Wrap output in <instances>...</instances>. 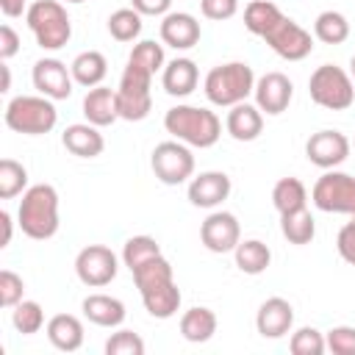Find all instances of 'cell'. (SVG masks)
Wrapping results in <instances>:
<instances>
[{
  "mask_svg": "<svg viewBox=\"0 0 355 355\" xmlns=\"http://www.w3.org/2000/svg\"><path fill=\"white\" fill-rule=\"evenodd\" d=\"M164 92L172 97H189L200 83V69L191 58H175L161 69Z\"/></svg>",
  "mask_w": 355,
  "mask_h": 355,
  "instance_id": "cell-22",
  "label": "cell"
},
{
  "mask_svg": "<svg viewBox=\"0 0 355 355\" xmlns=\"http://www.w3.org/2000/svg\"><path fill=\"white\" fill-rule=\"evenodd\" d=\"M324 341L333 355H355V327H349V324L330 327L324 333Z\"/></svg>",
  "mask_w": 355,
  "mask_h": 355,
  "instance_id": "cell-41",
  "label": "cell"
},
{
  "mask_svg": "<svg viewBox=\"0 0 355 355\" xmlns=\"http://www.w3.org/2000/svg\"><path fill=\"white\" fill-rule=\"evenodd\" d=\"M280 233L286 236L288 244H311L313 236H316V222L311 216L308 208H300V211H291V214H280Z\"/></svg>",
  "mask_w": 355,
  "mask_h": 355,
  "instance_id": "cell-31",
  "label": "cell"
},
{
  "mask_svg": "<svg viewBox=\"0 0 355 355\" xmlns=\"http://www.w3.org/2000/svg\"><path fill=\"white\" fill-rule=\"evenodd\" d=\"M272 205L277 214H291L308 205V189L300 178H280L272 189Z\"/></svg>",
  "mask_w": 355,
  "mask_h": 355,
  "instance_id": "cell-30",
  "label": "cell"
},
{
  "mask_svg": "<svg viewBox=\"0 0 355 355\" xmlns=\"http://www.w3.org/2000/svg\"><path fill=\"white\" fill-rule=\"evenodd\" d=\"M47 338L61 352H75L83 347V324L72 313H55L47 322Z\"/></svg>",
  "mask_w": 355,
  "mask_h": 355,
  "instance_id": "cell-24",
  "label": "cell"
},
{
  "mask_svg": "<svg viewBox=\"0 0 355 355\" xmlns=\"http://www.w3.org/2000/svg\"><path fill=\"white\" fill-rule=\"evenodd\" d=\"M216 333V313L211 308L194 305L180 316V336L191 344H205Z\"/></svg>",
  "mask_w": 355,
  "mask_h": 355,
  "instance_id": "cell-26",
  "label": "cell"
},
{
  "mask_svg": "<svg viewBox=\"0 0 355 355\" xmlns=\"http://www.w3.org/2000/svg\"><path fill=\"white\" fill-rule=\"evenodd\" d=\"M263 42H266L280 58H286V61H302V58H308L311 50H313V36H311L300 22H294V19H288V17H283V19L263 36Z\"/></svg>",
  "mask_w": 355,
  "mask_h": 355,
  "instance_id": "cell-11",
  "label": "cell"
},
{
  "mask_svg": "<svg viewBox=\"0 0 355 355\" xmlns=\"http://www.w3.org/2000/svg\"><path fill=\"white\" fill-rule=\"evenodd\" d=\"M150 166L164 186H180L194 175V155H191L189 144L172 139V141L155 144V150L150 155Z\"/></svg>",
  "mask_w": 355,
  "mask_h": 355,
  "instance_id": "cell-9",
  "label": "cell"
},
{
  "mask_svg": "<svg viewBox=\"0 0 355 355\" xmlns=\"http://www.w3.org/2000/svg\"><path fill=\"white\" fill-rule=\"evenodd\" d=\"M130 6H133L141 17H166L172 0H130Z\"/></svg>",
  "mask_w": 355,
  "mask_h": 355,
  "instance_id": "cell-46",
  "label": "cell"
},
{
  "mask_svg": "<svg viewBox=\"0 0 355 355\" xmlns=\"http://www.w3.org/2000/svg\"><path fill=\"white\" fill-rule=\"evenodd\" d=\"M288 349L294 355H322L327 349V341H324V333H319L316 327H300L291 333Z\"/></svg>",
  "mask_w": 355,
  "mask_h": 355,
  "instance_id": "cell-39",
  "label": "cell"
},
{
  "mask_svg": "<svg viewBox=\"0 0 355 355\" xmlns=\"http://www.w3.org/2000/svg\"><path fill=\"white\" fill-rule=\"evenodd\" d=\"M61 144L78 155V158H97L105 150V139L97 125L92 122H75L61 133Z\"/></svg>",
  "mask_w": 355,
  "mask_h": 355,
  "instance_id": "cell-21",
  "label": "cell"
},
{
  "mask_svg": "<svg viewBox=\"0 0 355 355\" xmlns=\"http://www.w3.org/2000/svg\"><path fill=\"white\" fill-rule=\"evenodd\" d=\"M0 222H3V241H0V247H8L11 244V214L0 211Z\"/></svg>",
  "mask_w": 355,
  "mask_h": 355,
  "instance_id": "cell-48",
  "label": "cell"
},
{
  "mask_svg": "<svg viewBox=\"0 0 355 355\" xmlns=\"http://www.w3.org/2000/svg\"><path fill=\"white\" fill-rule=\"evenodd\" d=\"M280 19H283V11H280L272 0H252V3H247V8H244V28H247L250 33L261 36V39H263Z\"/></svg>",
  "mask_w": 355,
  "mask_h": 355,
  "instance_id": "cell-29",
  "label": "cell"
},
{
  "mask_svg": "<svg viewBox=\"0 0 355 355\" xmlns=\"http://www.w3.org/2000/svg\"><path fill=\"white\" fill-rule=\"evenodd\" d=\"M202 31L197 17L186 14V11H169L161 19V42L175 47V50H191L200 42Z\"/></svg>",
  "mask_w": 355,
  "mask_h": 355,
  "instance_id": "cell-18",
  "label": "cell"
},
{
  "mask_svg": "<svg viewBox=\"0 0 355 355\" xmlns=\"http://www.w3.org/2000/svg\"><path fill=\"white\" fill-rule=\"evenodd\" d=\"M153 75L141 67L128 64L122 78H119V89H116V103H119V119L128 122H141L150 108H153Z\"/></svg>",
  "mask_w": 355,
  "mask_h": 355,
  "instance_id": "cell-7",
  "label": "cell"
},
{
  "mask_svg": "<svg viewBox=\"0 0 355 355\" xmlns=\"http://www.w3.org/2000/svg\"><path fill=\"white\" fill-rule=\"evenodd\" d=\"M255 105L269 114V116H277L288 108L291 97H294V83L283 75V72H266L255 80Z\"/></svg>",
  "mask_w": 355,
  "mask_h": 355,
  "instance_id": "cell-15",
  "label": "cell"
},
{
  "mask_svg": "<svg viewBox=\"0 0 355 355\" xmlns=\"http://www.w3.org/2000/svg\"><path fill=\"white\" fill-rule=\"evenodd\" d=\"M200 11H202L205 19L222 22V19L236 17V11H239V0H200Z\"/></svg>",
  "mask_w": 355,
  "mask_h": 355,
  "instance_id": "cell-43",
  "label": "cell"
},
{
  "mask_svg": "<svg viewBox=\"0 0 355 355\" xmlns=\"http://www.w3.org/2000/svg\"><path fill=\"white\" fill-rule=\"evenodd\" d=\"M352 144H355V141H352Z\"/></svg>",
  "mask_w": 355,
  "mask_h": 355,
  "instance_id": "cell-53",
  "label": "cell"
},
{
  "mask_svg": "<svg viewBox=\"0 0 355 355\" xmlns=\"http://www.w3.org/2000/svg\"><path fill=\"white\" fill-rule=\"evenodd\" d=\"M200 241L211 252H233L241 241V225L230 211H211L200 225Z\"/></svg>",
  "mask_w": 355,
  "mask_h": 355,
  "instance_id": "cell-13",
  "label": "cell"
},
{
  "mask_svg": "<svg viewBox=\"0 0 355 355\" xmlns=\"http://www.w3.org/2000/svg\"><path fill=\"white\" fill-rule=\"evenodd\" d=\"M336 250H338V255H341L349 266H355V222H347V225L338 230V236H336Z\"/></svg>",
  "mask_w": 355,
  "mask_h": 355,
  "instance_id": "cell-44",
  "label": "cell"
},
{
  "mask_svg": "<svg viewBox=\"0 0 355 355\" xmlns=\"http://www.w3.org/2000/svg\"><path fill=\"white\" fill-rule=\"evenodd\" d=\"M128 64H133V67H141V69H147L150 75H155L158 69H164V67H166V58H164V47H161L158 42H153V39H144V42H139V44L130 50V55H128Z\"/></svg>",
  "mask_w": 355,
  "mask_h": 355,
  "instance_id": "cell-38",
  "label": "cell"
},
{
  "mask_svg": "<svg viewBox=\"0 0 355 355\" xmlns=\"http://www.w3.org/2000/svg\"><path fill=\"white\" fill-rule=\"evenodd\" d=\"M116 272H119V261H116L114 250L105 244H89L75 258V275L89 288L108 286L116 277Z\"/></svg>",
  "mask_w": 355,
  "mask_h": 355,
  "instance_id": "cell-10",
  "label": "cell"
},
{
  "mask_svg": "<svg viewBox=\"0 0 355 355\" xmlns=\"http://www.w3.org/2000/svg\"><path fill=\"white\" fill-rule=\"evenodd\" d=\"M17 222L28 239H53L58 233V191L50 183L28 186L17 208Z\"/></svg>",
  "mask_w": 355,
  "mask_h": 355,
  "instance_id": "cell-1",
  "label": "cell"
},
{
  "mask_svg": "<svg viewBox=\"0 0 355 355\" xmlns=\"http://www.w3.org/2000/svg\"><path fill=\"white\" fill-rule=\"evenodd\" d=\"M28 0H0V11L8 17V19H17L22 14H28Z\"/></svg>",
  "mask_w": 355,
  "mask_h": 355,
  "instance_id": "cell-47",
  "label": "cell"
},
{
  "mask_svg": "<svg viewBox=\"0 0 355 355\" xmlns=\"http://www.w3.org/2000/svg\"><path fill=\"white\" fill-rule=\"evenodd\" d=\"M19 33L11 28V25H0V58L3 61H8V58H14L17 53H19Z\"/></svg>",
  "mask_w": 355,
  "mask_h": 355,
  "instance_id": "cell-45",
  "label": "cell"
},
{
  "mask_svg": "<svg viewBox=\"0 0 355 355\" xmlns=\"http://www.w3.org/2000/svg\"><path fill=\"white\" fill-rule=\"evenodd\" d=\"M352 141L341 130H319L305 141V155L319 169H336L349 158Z\"/></svg>",
  "mask_w": 355,
  "mask_h": 355,
  "instance_id": "cell-12",
  "label": "cell"
},
{
  "mask_svg": "<svg viewBox=\"0 0 355 355\" xmlns=\"http://www.w3.org/2000/svg\"><path fill=\"white\" fill-rule=\"evenodd\" d=\"M308 94L316 105L327 111H347L355 103L352 75L336 64H322L308 78Z\"/></svg>",
  "mask_w": 355,
  "mask_h": 355,
  "instance_id": "cell-6",
  "label": "cell"
},
{
  "mask_svg": "<svg viewBox=\"0 0 355 355\" xmlns=\"http://www.w3.org/2000/svg\"><path fill=\"white\" fill-rule=\"evenodd\" d=\"M202 92H205L208 103H214L219 108H230L236 103H244L255 92V72L244 61L219 64L205 75Z\"/></svg>",
  "mask_w": 355,
  "mask_h": 355,
  "instance_id": "cell-3",
  "label": "cell"
},
{
  "mask_svg": "<svg viewBox=\"0 0 355 355\" xmlns=\"http://www.w3.org/2000/svg\"><path fill=\"white\" fill-rule=\"evenodd\" d=\"M105 355H144V341L133 330H116L105 341Z\"/></svg>",
  "mask_w": 355,
  "mask_h": 355,
  "instance_id": "cell-40",
  "label": "cell"
},
{
  "mask_svg": "<svg viewBox=\"0 0 355 355\" xmlns=\"http://www.w3.org/2000/svg\"><path fill=\"white\" fill-rule=\"evenodd\" d=\"M108 33L116 42H133L141 33V14L130 6V8H116L108 17Z\"/></svg>",
  "mask_w": 355,
  "mask_h": 355,
  "instance_id": "cell-37",
  "label": "cell"
},
{
  "mask_svg": "<svg viewBox=\"0 0 355 355\" xmlns=\"http://www.w3.org/2000/svg\"><path fill=\"white\" fill-rule=\"evenodd\" d=\"M141 302L147 308L150 316L155 319H172L180 308V288L175 280L164 283V286H155V288H147L141 291Z\"/></svg>",
  "mask_w": 355,
  "mask_h": 355,
  "instance_id": "cell-27",
  "label": "cell"
},
{
  "mask_svg": "<svg viewBox=\"0 0 355 355\" xmlns=\"http://www.w3.org/2000/svg\"><path fill=\"white\" fill-rule=\"evenodd\" d=\"M67 3H86V0H67Z\"/></svg>",
  "mask_w": 355,
  "mask_h": 355,
  "instance_id": "cell-51",
  "label": "cell"
},
{
  "mask_svg": "<svg viewBox=\"0 0 355 355\" xmlns=\"http://www.w3.org/2000/svg\"><path fill=\"white\" fill-rule=\"evenodd\" d=\"M255 327L263 338H283L294 327V308L283 297H269L255 313Z\"/></svg>",
  "mask_w": 355,
  "mask_h": 355,
  "instance_id": "cell-17",
  "label": "cell"
},
{
  "mask_svg": "<svg viewBox=\"0 0 355 355\" xmlns=\"http://www.w3.org/2000/svg\"><path fill=\"white\" fill-rule=\"evenodd\" d=\"M164 128L172 133L178 141L189 147H214L222 136V122L211 108L200 105H175L164 114Z\"/></svg>",
  "mask_w": 355,
  "mask_h": 355,
  "instance_id": "cell-2",
  "label": "cell"
},
{
  "mask_svg": "<svg viewBox=\"0 0 355 355\" xmlns=\"http://www.w3.org/2000/svg\"><path fill=\"white\" fill-rule=\"evenodd\" d=\"M155 255H161V247H158V241L153 236H130L125 241V247H122V263L130 272H136L141 263H147Z\"/></svg>",
  "mask_w": 355,
  "mask_h": 355,
  "instance_id": "cell-34",
  "label": "cell"
},
{
  "mask_svg": "<svg viewBox=\"0 0 355 355\" xmlns=\"http://www.w3.org/2000/svg\"><path fill=\"white\" fill-rule=\"evenodd\" d=\"M311 200L324 214H355V178L338 169H327L311 189Z\"/></svg>",
  "mask_w": 355,
  "mask_h": 355,
  "instance_id": "cell-8",
  "label": "cell"
},
{
  "mask_svg": "<svg viewBox=\"0 0 355 355\" xmlns=\"http://www.w3.org/2000/svg\"><path fill=\"white\" fill-rule=\"evenodd\" d=\"M25 189H28V169L14 158H3L0 161V200L25 194Z\"/></svg>",
  "mask_w": 355,
  "mask_h": 355,
  "instance_id": "cell-35",
  "label": "cell"
},
{
  "mask_svg": "<svg viewBox=\"0 0 355 355\" xmlns=\"http://www.w3.org/2000/svg\"><path fill=\"white\" fill-rule=\"evenodd\" d=\"M80 308H83V316L97 327H119L128 316L125 302L111 294H89Z\"/></svg>",
  "mask_w": 355,
  "mask_h": 355,
  "instance_id": "cell-23",
  "label": "cell"
},
{
  "mask_svg": "<svg viewBox=\"0 0 355 355\" xmlns=\"http://www.w3.org/2000/svg\"><path fill=\"white\" fill-rule=\"evenodd\" d=\"M225 128L227 133L236 139V141H255L263 130V111L252 103H236L230 105L227 111V119H225Z\"/></svg>",
  "mask_w": 355,
  "mask_h": 355,
  "instance_id": "cell-20",
  "label": "cell"
},
{
  "mask_svg": "<svg viewBox=\"0 0 355 355\" xmlns=\"http://www.w3.org/2000/svg\"><path fill=\"white\" fill-rule=\"evenodd\" d=\"M3 119L14 133L44 136L55 128L58 111H55L53 100L44 97V94H19V97L8 100Z\"/></svg>",
  "mask_w": 355,
  "mask_h": 355,
  "instance_id": "cell-4",
  "label": "cell"
},
{
  "mask_svg": "<svg viewBox=\"0 0 355 355\" xmlns=\"http://www.w3.org/2000/svg\"><path fill=\"white\" fill-rule=\"evenodd\" d=\"M349 75H352V80H355V55L349 58Z\"/></svg>",
  "mask_w": 355,
  "mask_h": 355,
  "instance_id": "cell-50",
  "label": "cell"
},
{
  "mask_svg": "<svg viewBox=\"0 0 355 355\" xmlns=\"http://www.w3.org/2000/svg\"><path fill=\"white\" fill-rule=\"evenodd\" d=\"M313 36L322 44H344L349 39V22L341 11H322L313 22Z\"/></svg>",
  "mask_w": 355,
  "mask_h": 355,
  "instance_id": "cell-32",
  "label": "cell"
},
{
  "mask_svg": "<svg viewBox=\"0 0 355 355\" xmlns=\"http://www.w3.org/2000/svg\"><path fill=\"white\" fill-rule=\"evenodd\" d=\"M11 324L17 327V333L22 336H33L44 327V311L36 300H22L11 308Z\"/></svg>",
  "mask_w": 355,
  "mask_h": 355,
  "instance_id": "cell-36",
  "label": "cell"
},
{
  "mask_svg": "<svg viewBox=\"0 0 355 355\" xmlns=\"http://www.w3.org/2000/svg\"><path fill=\"white\" fill-rule=\"evenodd\" d=\"M25 22L42 50H61L72 39V19L58 0H36L31 3Z\"/></svg>",
  "mask_w": 355,
  "mask_h": 355,
  "instance_id": "cell-5",
  "label": "cell"
},
{
  "mask_svg": "<svg viewBox=\"0 0 355 355\" xmlns=\"http://www.w3.org/2000/svg\"><path fill=\"white\" fill-rule=\"evenodd\" d=\"M0 72H3V86H0V92H8V89H11V72H8V64H6V61L0 64Z\"/></svg>",
  "mask_w": 355,
  "mask_h": 355,
  "instance_id": "cell-49",
  "label": "cell"
},
{
  "mask_svg": "<svg viewBox=\"0 0 355 355\" xmlns=\"http://www.w3.org/2000/svg\"><path fill=\"white\" fill-rule=\"evenodd\" d=\"M31 80H33V89L50 100H67L75 86L72 69L58 58H39L33 64Z\"/></svg>",
  "mask_w": 355,
  "mask_h": 355,
  "instance_id": "cell-14",
  "label": "cell"
},
{
  "mask_svg": "<svg viewBox=\"0 0 355 355\" xmlns=\"http://www.w3.org/2000/svg\"><path fill=\"white\" fill-rule=\"evenodd\" d=\"M352 222H355V214H352Z\"/></svg>",
  "mask_w": 355,
  "mask_h": 355,
  "instance_id": "cell-52",
  "label": "cell"
},
{
  "mask_svg": "<svg viewBox=\"0 0 355 355\" xmlns=\"http://www.w3.org/2000/svg\"><path fill=\"white\" fill-rule=\"evenodd\" d=\"M69 69H72V78H75L78 86L94 89L108 75V61H105V55L100 50H83V53H78L72 58Z\"/></svg>",
  "mask_w": 355,
  "mask_h": 355,
  "instance_id": "cell-25",
  "label": "cell"
},
{
  "mask_svg": "<svg viewBox=\"0 0 355 355\" xmlns=\"http://www.w3.org/2000/svg\"><path fill=\"white\" fill-rule=\"evenodd\" d=\"M83 116L86 122L97 128H108L119 119V103H116V89L108 86H94L83 97Z\"/></svg>",
  "mask_w": 355,
  "mask_h": 355,
  "instance_id": "cell-19",
  "label": "cell"
},
{
  "mask_svg": "<svg viewBox=\"0 0 355 355\" xmlns=\"http://www.w3.org/2000/svg\"><path fill=\"white\" fill-rule=\"evenodd\" d=\"M230 197V178L225 172H200L189 180V202L197 208H216Z\"/></svg>",
  "mask_w": 355,
  "mask_h": 355,
  "instance_id": "cell-16",
  "label": "cell"
},
{
  "mask_svg": "<svg viewBox=\"0 0 355 355\" xmlns=\"http://www.w3.org/2000/svg\"><path fill=\"white\" fill-rule=\"evenodd\" d=\"M233 258H236V266L244 275H261L272 263V250L261 239H244V241L236 244Z\"/></svg>",
  "mask_w": 355,
  "mask_h": 355,
  "instance_id": "cell-28",
  "label": "cell"
},
{
  "mask_svg": "<svg viewBox=\"0 0 355 355\" xmlns=\"http://www.w3.org/2000/svg\"><path fill=\"white\" fill-rule=\"evenodd\" d=\"M22 294H25V283L17 272L11 269H3L0 272V305L3 308H14L17 302H22Z\"/></svg>",
  "mask_w": 355,
  "mask_h": 355,
  "instance_id": "cell-42",
  "label": "cell"
},
{
  "mask_svg": "<svg viewBox=\"0 0 355 355\" xmlns=\"http://www.w3.org/2000/svg\"><path fill=\"white\" fill-rule=\"evenodd\" d=\"M169 280H175V275H172V263H169L164 255L150 258L147 263H141V266L133 272V283H136L139 294L147 291V288L164 286V283H169Z\"/></svg>",
  "mask_w": 355,
  "mask_h": 355,
  "instance_id": "cell-33",
  "label": "cell"
}]
</instances>
